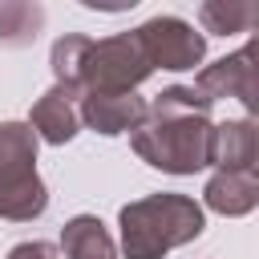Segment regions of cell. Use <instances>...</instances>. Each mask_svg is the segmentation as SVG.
Masks as SVG:
<instances>
[{
	"instance_id": "obj_15",
	"label": "cell",
	"mask_w": 259,
	"mask_h": 259,
	"mask_svg": "<svg viewBox=\"0 0 259 259\" xmlns=\"http://www.w3.org/2000/svg\"><path fill=\"white\" fill-rule=\"evenodd\" d=\"M8 259H57V247L45 239H28V243H16L8 251Z\"/></svg>"
},
{
	"instance_id": "obj_13",
	"label": "cell",
	"mask_w": 259,
	"mask_h": 259,
	"mask_svg": "<svg viewBox=\"0 0 259 259\" xmlns=\"http://www.w3.org/2000/svg\"><path fill=\"white\" fill-rule=\"evenodd\" d=\"M198 20L206 32L231 36V32H251L259 24V8L251 0H206L198 8Z\"/></svg>"
},
{
	"instance_id": "obj_8",
	"label": "cell",
	"mask_w": 259,
	"mask_h": 259,
	"mask_svg": "<svg viewBox=\"0 0 259 259\" xmlns=\"http://www.w3.org/2000/svg\"><path fill=\"white\" fill-rule=\"evenodd\" d=\"M49 210V190L36 174V166H8L0 170V219L32 223Z\"/></svg>"
},
{
	"instance_id": "obj_12",
	"label": "cell",
	"mask_w": 259,
	"mask_h": 259,
	"mask_svg": "<svg viewBox=\"0 0 259 259\" xmlns=\"http://www.w3.org/2000/svg\"><path fill=\"white\" fill-rule=\"evenodd\" d=\"M45 28V8L36 0H0V45L28 49Z\"/></svg>"
},
{
	"instance_id": "obj_6",
	"label": "cell",
	"mask_w": 259,
	"mask_h": 259,
	"mask_svg": "<svg viewBox=\"0 0 259 259\" xmlns=\"http://www.w3.org/2000/svg\"><path fill=\"white\" fill-rule=\"evenodd\" d=\"M77 117H81V125H89L93 134H105V138L134 134L146 117V97H138V93H81Z\"/></svg>"
},
{
	"instance_id": "obj_3",
	"label": "cell",
	"mask_w": 259,
	"mask_h": 259,
	"mask_svg": "<svg viewBox=\"0 0 259 259\" xmlns=\"http://www.w3.org/2000/svg\"><path fill=\"white\" fill-rule=\"evenodd\" d=\"M150 73L154 65L146 61L134 32H117L105 40L85 36L77 69H73V89L77 93H138V85Z\"/></svg>"
},
{
	"instance_id": "obj_4",
	"label": "cell",
	"mask_w": 259,
	"mask_h": 259,
	"mask_svg": "<svg viewBox=\"0 0 259 259\" xmlns=\"http://www.w3.org/2000/svg\"><path fill=\"white\" fill-rule=\"evenodd\" d=\"M134 36L154 69L182 73L206 57V36L194 32V24H186L182 16H150L146 24L134 28Z\"/></svg>"
},
{
	"instance_id": "obj_14",
	"label": "cell",
	"mask_w": 259,
	"mask_h": 259,
	"mask_svg": "<svg viewBox=\"0 0 259 259\" xmlns=\"http://www.w3.org/2000/svg\"><path fill=\"white\" fill-rule=\"evenodd\" d=\"M36 166V134L28 121H0V170Z\"/></svg>"
},
{
	"instance_id": "obj_5",
	"label": "cell",
	"mask_w": 259,
	"mask_h": 259,
	"mask_svg": "<svg viewBox=\"0 0 259 259\" xmlns=\"http://www.w3.org/2000/svg\"><path fill=\"white\" fill-rule=\"evenodd\" d=\"M194 89L210 101H223V97H235L243 101L247 113H255L259 105V77H255V45H243L239 53L231 57H219L214 65L198 69L194 77Z\"/></svg>"
},
{
	"instance_id": "obj_10",
	"label": "cell",
	"mask_w": 259,
	"mask_h": 259,
	"mask_svg": "<svg viewBox=\"0 0 259 259\" xmlns=\"http://www.w3.org/2000/svg\"><path fill=\"white\" fill-rule=\"evenodd\" d=\"M259 134L251 117H227L210 134V166L219 170H255Z\"/></svg>"
},
{
	"instance_id": "obj_7",
	"label": "cell",
	"mask_w": 259,
	"mask_h": 259,
	"mask_svg": "<svg viewBox=\"0 0 259 259\" xmlns=\"http://www.w3.org/2000/svg\"><path fill=\"white\" fill-rule=\"evenodd\" d=\"M77 89L69 85H53L45 89L36 101H32V113H28V125L36 134V142H49V146H65L77 138L81 130V117H77Z\"/></svg>"
},
{
	"instance_id": "obj_2",
	"label": "cell",
	"mask_w": 259,
	"mask_h": 259,
	"mask_svg": "<svg viewBox=\"0 0 259 259\" xmlns=\"http://www.w3.org/2000/svg\"><path fill=\"white\" fill-rule=\"evenodd\" d=\"M117 227H121L125 259H162L174 247L194 243L206 227V214L190 194L162 190V194H146V198L125 202L117 214Z\"/></svg>"
},
{
	"instance_id": "obj_11",
	"label": "cell",
	"mask_w": 259,
	"mask_h": 259,
	"mask_svg": "<svg viewBox=\"0 0 259 259\" xmlns=\"http://www.w3.org/2000/svg\"><path fill=\"white\" fill-rule=\"evenodd\" d=\"M65 259H117V243L97 214H73L61 227Z\"/></svg>"
},
{
	"instance_id": "obj_1",
	"label": "cell",
	"mask_w": 259,
	"mask_h": 259,
	"mask_svg": "<svg viewBox=\"0 0 259 259\" xmlns=\"http://www.w3.org/2000/svg\"><path fill=\"white\" fill-rule=\"evenodd\" d=\"M214 101L194 85H170L150 105L142 125L130 134L134 154L162 174H198L210 166V121Z\"/></svg>"
},
{
	"instance_id": "obj_9",
	"label": "cell",
	"mask_w": 259,
	"mask_h": 259,
	"mask_svg": "<svg viewBox=\"0 0 259 259\" xmlns=\"http://www.w3.org/2000/svg\"><path fill=\"white\" fill-rule=\"evenodd\" d=\"M202 202L223 214V219H239L251 214L259 206V178L255 170H214L202 186Z\"/></svg>"
}]
</instances>
